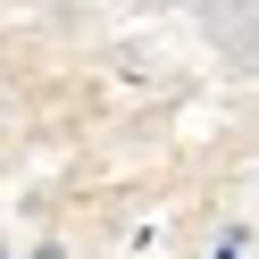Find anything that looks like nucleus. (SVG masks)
<instances>
[{"label": "nucleus", "instance_id": "f257e3e1", "mask_svg": "<svg viewBox=\"0 0 259 259\" xmlns=\"http://www.w3.org/2000/svg\"><path fill=\"white\" fill-rule=\"evenodd\" d=\"M25 259H67V251H59V242H34V251H25Z\"/></svg>", "mask_w": 259, "mask_h": 259}, {"label": "nucleus", "instance_id": "f03ea898", "mask_svg": "<svg viewBox=\"0 0 259 259\" xmlns=\"http://www.w3.org/2000/svg\"><path fill=\"white\" fill-rule=\"evenodd\" d=\"M0 259H9V242H0Z\"/></svg>", "mask_w": 259, "mask_h": 259}]
</instances>
